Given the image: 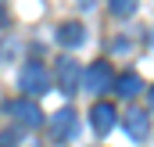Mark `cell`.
<instances>
[{
	"instance_id": "obj_8",
	"label": "cell",
	"mask_w": 154,
	"mask_h": 147,
	"mask_svg": "<svg viewBox=\"0 0 154 147\" xmlns=\"http://www.w3.org/2000/svg\"><path fill=\"white\" fill-rule=\"evenodd\" d=\"M111 86H115L125 101H133V97H140V93H143V79H140L136 72H122L115 83H111Z\"/></svg>"
},
{
	"instance_id": "obj_3",
	"label": "cell",
	"mask_w": 154,
	"mask_h": 147,
	"mask_svg": "<svg viewBox=\"0 0 154 147\" xmlns=\"http://www.w3.org/2000/svg\"><path fill=\"white\" fill-rule=\"evenodd\" d=\"M82 83H86V90H90V93H104V90L115 83V72H111V65H108V61H93V65L82 72Z\"/></svg>"
},
{
	"instance_id": "obj_12",
	"label": "cell",
	"mask_w": 154,
	"mask_h": 147,
	"mask_svg": "<svg viewBox=\"0 0 154 147\" xmlns=\"http://www.w3.org/2000/svg\"><path fill=\"white\" fill-rule=\"evenodd\" d=\"M151 111H154V86H151Z\"/></svg>"
},
{
	"instance_id": "obj_11",
	"label": "cell",
	"mask_w": 154,
	"mask_h": 147,
	"mask_svg": "<svg viewBox=\"0 0 154 147\" xmlns=\"http://www.w3.org/2000/svg\"><path fill=\"white\" fill-rule=\"evenodd\" d=\"M14 140H18L14 133H4V136H0V147H14Z\"/></svg>"
},
{
	"instance_id": "obj_1",
	"label": "cell",
	"mask_w": 154,
	"mask_h": 147,
	"mask_svg": "<svg viewBox=\"0 0 154 147\" xmlns=\"http://www.w3.org/2000/svg\"><path fill=\"white\" fill-rule=\"evenodd\" d=\"M18 86H22L25 97H39V93L50 90V72H47L39 61H29V65L18 72Z\"/></svg>"
},
{
	"instance_id": "obj_5",
	"label": "cell",
	"mask_w": 154,
	"mask_h": 147,
	"mask_svg": "<svg viewBox=\"0 0 154 147\" xmlns=\"http://www.w3.org/2000/svg\"><path fill=\"white\" fill-rule=\"evenodd\" d=\"M72 133H75V111L61 108L54 118H50V136H54V140H68Z\"/></svg>"
},
{
	"instance_id": "obj_7",
	"label": "cell",
	"mask_w": 154,
	"mask_h": 147,
	"mask_svg": "<svg viewBox=\"0 0 154 147\" xmlns=\"http://www.w3.org/2000/svg\"><path fill=\"white\" fill-rule=\"evenodd\" d=\"M57 83H61L65 93H75V86H79V65L72 61V58H61V61H57Z\"/></svg>"
},
{
	"instance_id": "obj_10",
	"label": "cell",
	"mask_w": 154,
	"mask_h": 147,
	"mask_svg": "<svg viewBox=\"0 0 154 147\" xmlns=\"http://www.w3.org/2000/svg\"><path fill=\"white\" fill-rule=\"evenodd\" d=\"M136 4H140V0H111V11H115L118 18H129V14L136 11Z\"/></svg>"
},
{
	"instance_id": "obj_9",
	"label": "cell",
	"mask_w": 154,
	"mask_h": 147,
	"mask_svg": "<svg viewBox=\"0 0 154 147\" xmlns=\"http://www.w3.org/2000/svg\"><path fill=\"white\" fill-rule=\"evenodd\" d=\"M57 39H61L65 47H79V43L86 39V29H82L79 22H65V25L57 29Z\"/></svg>"
},
{
	"instance_id": "obj_6",
	"label": "cell",
	"mask_w": 154,
	"mask_h": 147,
	"mask_svg": "<svg viewBox=\"0 0 154 147\" xmlns=\"http://www.w3.org/2000/svg\"><path fill=\"white\" fill-rule=\"evenodd\" d=\"M90 122H93V133H111L115 129V122H118V115L111 104H93V111H90Z\"/></svg>"
},
{
	"instance_id": "obj_2",
	"label": "cell",
	"mask_w": 154,
	"mask_h": 147,
	"mask_svg": "<svg viewBox=\"0 0 154 147\" xmlns=\"http://www.w3.org/2000/svg\"><path fill=\"white\" fill-rule=\"evenodd\" d=\"M7 115L18 122V126H29V129H36L39 122H43V111L32 97H22V101H7Z\"/></svg>"
},
{
	"instance_id": "obj_4",
	"label": "cell",
	"mask_w": 154,
	"mask_h": 147,
	"mask_svg": "<svg viewBox=\"0 0 154 147\" xmlns=\"http://www.w3.org/2000/svg\"><path fill=\"white\" fill-rule=\"evenodd\" d=\"M125 129H129L133 140H143L151 133V111H143L140 104H129L125 108Z\"/></svg>"
}]
</instances>
